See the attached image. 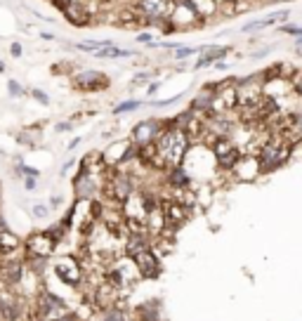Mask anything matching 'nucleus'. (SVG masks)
<instances>
[{
	"instance_id": "nucleus-40",
	"label": "nucleus",
	"mask_w": 302,
	"mask_h": 321,
	"mask_svg": "<svg viewBox=\"0 0 302 321\" xmlns=\"http://www.w3.org/2000/svg\"><path fill=\"white\" fill-rule=\"evenodd\" d=\"M41 38L43 41H55V33H45V31H41Z\"/></svg>"
},
{
	"instance_id": "nucleus-20",
	"label": "nucleus",
	"mask_w": 302,
	"mask_h": 321,
	"mask_svg": "<svg viewBox=\"0 0 302 321\" xmlns=\"http://www.w3.org/2000/svg\"><path fill=\"white\" fill-rule=\"evenodd\" d=\"M184 3L192 7L194 12L199 14V17L206 21V24L213 19V17H217V14H220V3H217V0H184Z\"/></svg>"
},
{
	"instance_id": "nucleus-1",
	"label": "nucleus",
	"mask_w": 302,
	"mask_h": 321,
	"mask_svg": "<svg viewBox=\"0 0 302 321\" xmlns=\"http://www.w3.org/2000/svg\"><path fill=\"white\" fill-rule=\"evenodd\" d=\"M189 147L192 144L182 128H163V132L156 139V172H165L170 168L182 165Z\"/></svg>"
},
{
	"instance_id": "nucleus-36",
	"label": "nucleus",
	"mask_w": 302,
	"mask_h": 321,
	"mask_svg": "<svg viewBox=\"0 0 302 321\" xmlns=\"http://www.w3.org/2000/svg\"><path fill=\"white\" fill-rule=\"evenodd\" d=\"M24 187H26V192H33L35 189V177H24Z\"/></svg>"
},
{
	"instance_id": "nucleus-10",
	"label": "nucleus",
	"mask_w": 302,
	"mask_h": 321,
	"mask_svg": "<svg viewBox=\"0 0 302 321\" xmlns=\"http://www.w3.org/2000/svg\"><path fill=\"white\" fill-rule=\"evenodd\" d=\"M170 21L177 26V31H189V28H203L206 26V21L201 19L199 14L194 12L184 0H177V3H175V10H172V14H170Z\"/></svg>"
},
{
	"instance_id": "nucleus-2",
	"label": "nucleus",
	"mask_w": 302,
	"mask_h": 321,
	"mask_svg": "<svg viewBox=\"0 0 302 321\" xmlns=\"http://www.w3.org/2000/svg\"><path fill=\"white\" fill-rule=\"evenodd\" d=\"M293 149H295L293 144H288L286 139L274 135L260 149V154H257L262 172H274V170H279L281 165H286L290 161V156H293Z\"/></svg>"
},
{
	"instance_id": "nucleus-25",
	"label": "nucleus",
	"mask_w": 302,
	"mask_h": 321,
	"mask_svg": "<svg viewBox=\"0 0 302 321\" xmlns=\"http://www.w3.org/2000/svg\"><path fill=\"white\" fill-rule=\"evenodd\" d=\"M50 212H52V208H50V205H45V203H35L33 208H31V215H33L35 220H48Z\"/></svg>"
},
{
	"instance_id": "nucleus-21",
	"label": "nucleus",
	"mask_w": 302,
	"mask_h": 321,
	"mask_svg": "<svg viewBox=\"0 0 302 321\" xmlns=\"http://www.w3.org/2000/svg\"><path fill=\"white\" fill-rule=\"evenodd\" d=\"M102 321H137V312H132L130 307H125L123 300H118L102 312Z\"/></svg>"
},
{
	"instance_id": "nucleus-41",
	"label": "nucleus",
	"mask_w": 302,
	"mask_h": 321,
	"mask_svg": "<svg viewBox=\"0 0 302 321\" xmlns=\"http://www.w3.org/2000/svg\"><path fill=\"white\" fill-rule=\"evenodd\" d=\"M293 48H302V35H297V38H293Z\"/></svg>"
},
{
	"instance_id": "nucleus-15",
	"label": "nucleus",
	"mask_w": 302,
	"mask_h": 321,
	"mask_svg": "<svg viewBox=\"0 0 302 321\" xmlns=\"http://www.w3.org/2000/svg\"><path fill=\"white\" fill-rule=\"evenodd\" d=\"M232 175H234V180H239V182H250V180H255L257 175H262V168H260L257 156H248V154H243L239 163L234 165Z\"/></svg>"
},
{
	"instance_id": "nucleus-5",
	"label": "nucleus",
	"mask_w": 302,
	"mask_h": 321,
	"mask_svg": "<svg viewBox=\"0 0 302 321\" xmlns=\"http://www.w3.org/2000/svg\"><path fill=\"white\" fill-rule=\"evenodd\" d=\"M128 3L142 14V19L151 26L158 19H170L177 0H128Z\"/></svg>"
},
{
	"instance_id": "nucleus-42",
	"label": "nucleus",
	"mask_w": 302,
	"mask_h": 321,
	"mask_svg": "<svg viewBox=\"0 0 302 321\" xmlns=\"http://www.w3.org/2000/svg\"><path fill=\"white\" fill-rule=\"evenodd\" d=\"M156 90H158V83H151V85H149V90H146V92H149V95H154Z\"/></svg>"
},
{
	"instance_id": "nucleus-6",
	"label": "nucleus",
	"mask_w": 302,
	"mask_h": 321,
	"mask_svg": "<svg viewBox=\"0 0 302 321\" xmlns=\"http://www.w3.org/2000/svg\"><path fill=\"white\" fill-rule=\"evenodd\" d=\"M59 246L52 236H50L45 229H38V232H31L24 241V258H43L48 260L55 255V248Z\"/></svg>"
},
{
	"instance_id": "nucleus-19",
	"label": "nucleus",
	"mask_w": 302,
	"mask_h": 321,
	"mask_svg": "<svg viewBox=\"0 0 302 321\" xmlns=\"http://www.w3.org/2000/svg\"><path fill=\"white\" fill-rule=\"evenodd\" d=\"M290 17V10H276V12L267 14L265 19H257V21H250V24H246V26H241V31L243 33H257V31H265V28H272V26H279L281 21H286Z\"/></svg>"
},
{
	"instance_id": "nucleus-45",
	"label": "nucleus",
	"mask_w": 302,
	"mask_h": 321,
	"mask_svg": "<svg viewBox=\"0 0 302 321\" xmlns=\"http://www.w3.org/2000/svg\"><path fill=\"white\" fill-rule=\"evenodd\" d=\"M0 71H5V64H3V62H0Z\"/></svg>"
},
{
	"instance_id": "nucleus-24",
	"label": "nucleus",
	"mask_w": 302,
	"mask_h": 321,
	"mask_svg": "<svg viewBox=\"0 0 302 321\" xmlns=\"http://www.w3.org/2000/svg\"><path fill=\"white\" fill-rule=\"evenodd\" d=\"M142 104H144L142 99H125V102H121L116 109H114V114H116V116H121V114H130V111H137Z\"/></svg>"
},
{
	"instance_id": "nucleus-44",
	"label": "nucleus",
	"mask_w": 302,
	"mask_h": 321,
	"mask_svg": "<svg viewBox=\"0 0 302 321\" xmlns=\"http://www.w3.org/2000/svg\"><path fill=\"white\" fill-rule=\"evenodd\" d=\"M295 55H297V57H302V48H295Z\"/></svg>"
},
{
	"instance_id": "nucleus-29",
	"label": "nucleus",
	"mask_w": 302,
	"mask_h": 321,
	"mask_svg": "<svg viewBox=\"0 0 302 321\" xmlns=\"http://www.w3.org/2000/svg\"><path fill=\"white\" fill-rule=\"evenodd\" d=\"M213 64L215 62L208 55H199V59L194 62V68H196V71H201V68H208V66H213Z\"/></svg>"
},
{
	"instance_id": "nucleus-33",
	"label": "nucleus",
	"mask_w": 302,
	"mask_h": 321,
	"mask_svg": "<svg viewBox=\"0 0 302 321\" xmlns=\"http://www.w3.org/2000/svg\"><path fill=\"white\" fill-rule=\"evenodd\" d=\"M151 74L149 71H139L137 76H135V81H132V85H144V83H149Z\"/></svg>"
},
{
	"instance_id": "nucleus-46",
	"label": "nucleus",
	"mask_w": 302,
	"mask_h": 321,
	"mask_svg": "<svg viewBox=\"0 0 302 321\" xmlns=\"http://www.w3.org/2000/svg\"><path fill=\"white\" fill-rule=\"evenodd\" d=\"M81 321H85V319H81Z\"/></svg>"
},
{
	"instance_id": "nucleus-31",
	"label": "nucleus",
	"mask_w": 302,
	"mask_h": 321,
	"mask_svg": "<svg viewBox=\"0 0 302 321\" xmlns=\"http://www.w3.org/2000/svg\"><path fill=\"white\" fill-rule=\"evenodd\" d=\"M28 92H31V95L35 97V102H41L43 106H48V104H50V97L45 95L43 90H38V88H31V90H28Z\"/></svg>"
},
{
	"instance_id": "nucleus-17",
	"label": "nucleus",
	"mask_w": 302,
	"mask_h": 321,
	"mask_svg": "<svg viewBox=\"0 0 302 321\" xmlns=\"http://www.w3.org/2000/svg\"><path fill=\"white\" fill-rule=\"evenodd\" d=\"M24 258V241L10 229H0V260Z\"/></svg>"
},
{
	"instance_id": "nucleus-13",
	"label": "nucleus",
	"mask_w": 302,
	"mask_h": 321,
	"mask_svg": "<svg viewBox=\"0 0 302 321\" xmlns=\"http://www.w3.org/2000/svg\"><path fill=\"white\" fill-rule=\"evenodd\" d=\"M161 132H163V121H156V118H146V121L137 123V125H135V130H132V144L142 147V144L156 142Z\"/></svg>"
},
{
	"instance_id": "nucleus-7",
	"label": "nucleus",
	"mask_w": 302,
	"mask_h": 321,
	"mask_svg": "<svg viewBox=\"0 0 302 321\" xmlns=\"http://www.w3.org/2000/svg\"><path fill=\"white\" fill-rule=\"evenodd\" d=\"M71 83L78 92H85V95H92V92H102L111 85L109 76L102 74V71H95V68H81L71 76Z\"/></svg>"
},
{
	"instance_id": "nucleus-43",
	"label": "nucleus",
	"mask_w": 302,
	"mask_h": 321,
	"mask_svg": "<svg viewBox=\"0 0 302 321\" xmlns=\"http://www.w3.org/2000/svg\"><path fill=\"white\" fill-rule=\"evenodd\" d=\"M217 3H220V5H226V3H234V0H217Z\"/></svg>"
},
{
	"instance_id": "nucleus-11",
	"label": "nucleus",
	"mask_w": 302,
	"mask_h": 321,
	"mask_svg": "<svg viewBox=\"0 0 302 321\" xmlns=\"http://www.w3.org/2000/svg\"><path fill=\"white\" fill-rule=\"evenodd\" d=\"M102 185H104V177L85 175V172H76L73 175L76 198H99L102 196Z\"/></svg>"
},
{
	"instance_id": "nucleus-14",
	"label": "nucleus",
	"mask_w": 302,
	"mask_h": 321,
	"mask_svg": "<svg viewBox=\"0 0 302 321\" xmlns=\"http://www.w3.org/2000/svg\"><path fill=\"white\" fill-rule=\"evenodd\" d=\"M135 265H137L139 279H158L161 276V258H158L154 251H144V253L135 255Z\"/></svg>"
},
{
	"instance_id": "nucleus-18",
	"label": "nucleus",
	"mask_w": 302,
	"mask_h": 321,
	"mask_svg": "<svg viewBox=\"0 0 302 321\" xmlns=\"http://www.w3.org/2000/svg\"><path fill=\"white\" fill-rule=\"evenodd\" d=\"M151 248V234L149 232H137V234H128L123 241V255L135 258V255L144 253Z\"/></svg>"
},
{
	"instance_id": "nucleus-3",
	"label": "nucleus",
	"mask_w": 302,
	"mask_h": 321,
	"mask_svg": "<svg viewBox=\"0 0 302 321\" xmlns=\"http://www.w3.org/2000/svg\"><path fill=\"white\" fill-rule=\"evenodd\" d=\"M208 149L213 154L215 168L220 172H232L234 165L239 163L241 156H243V149L234 142L232 137H217V139H213V142L208 144Z\"/></svg>"
},
{
	"instance_id": "nucleus-32",
	"label": "nucleus",
	"mask_w": 302,
	"mask_h": 321,
	"mask_svg": "<svg viewBox=\"0 0 302 321\" xmlns=\"http://www.w3.org/2000/svg\"><path fill=\"white\" fill-rule=\"evenodd\" d=\"M269 52H272V45H265V48H260V50H253V52H250V59H262V57H267Z\"/></svg>"
},
{
	"instance_id": "nucleus-39",
	"label": "nucleus",
	"mask_w": 302,
	"mask_h": 321,
	"mask_svg": "<svg viewBox=\"0 0 302 321\" xmlns=\"http://www.w3.org/2000/svg\"><path fill=\"white\" fill-rule=\"evenodd\" d=\"M73 128V123H59L57 125V132H66V130Z\"/></svg>"
},
{
	"instance_id": "nucleus-8",
	"label": "nucleus",
	"mask_w": 302,
	"mask_h": 321,
	"mask_svg": "<svg viewBox=\"0 0 302 321\" xmlns=\"http://www.w3.org/2000/svg\"><path fill=\"white\" fill-rule=\"evenodd\" d=\"M161 210H163V218H165V227H172V229H177V227H182L184 222H189L194 215L192 205H186V203H182L177 198H170V196L161 198Z\"/></svg>"
},
{
	"instance_id": "nucleus-26",
	"label": "nucleus",
	"mask_w": 302,
	"mask_h": 321,
	"mask_svg": "<svg viewBox=\"0 0 302 321\" xmlns=\"http://www.w3.org/2000/svg\"><path fill=\"white\" fill-rule=\"evenodd\" d=\"M175 52V59H189V57H194V55H199V48H184V45H179L177 50H172Z\"/></svg>"
},
{
	"instance_id": "nucleus-12",
	"label": "nucleus",
	"mask_w": 302,
	"mask_h": 321,
	"mask_svg": "<svg viewBox=\"0 0 302 321\" xmlns=\"http://www.w3.org/2000/svg\"><path fill=\"white\" fill-rule=\"evenodd\" d=\"M62 17L73 28H85L92 24V14L88 12V7L81 0H66V5L62 7Z\"/></svg>"
},
{
	"instance_id": "nucleus-35",
	"label": "nucleus",
	"mask_w": 302,
	"mask_h": 321,
	"mask_svg": "<svg viewBox=\"0 0 302 321\" xmlns=\"http://www.w3.org/2000/svg\"><path fill=\"white\" fill-rule=\"evenodd\" d=\"M135 41H137L139 45H146V43H151V41H154V38H151V33H149V31H142V33H137V38H135Z\"/></svg>"
},
{
	"instance_id": "nucleus-38",
	"label": "nucleus",
	"mask_w": 302,
	"mask_h": 321,
	"mask_svg": "<svg viewBox=\"0 0 302 321\" xmlns=\"http://www.w3.org/2000/svg\"><path fill=\"white\" fill-rule=\"evenodd\" d=\"M295 92H297V95L302 97V74H300V76H297V78H295Z\"/></svg>"
},
{
	"instance_id": "nucleus-37",
	"label": "nucleus",
	"mask_w": 302,
	"mask_h": 321,
	"mask_svg": "<svg viewBox=\"0 0 302 321\" xmlns=\"http://www.w3.org/2000/svg\"><path fill=\"white\" fill-rule=\"evenodd\" d=\"M73 163H76V161H73V158H71V161H66V163L62 165V177H66V172H69L71 168H73Z\"/></svg>"
},
{
	"instance_id": "nucleus-22",
	"label": "nucleus",
	"mask_w": 302,
	"mask_h": 321,
	"mask_svg": "<svg viewBox=\"0 0 302 321\" xmlns=\"http://www.w3.org/2000/svg\"><path fill=\"white\" fill-rule=\"evenodd\" d=\"M92 57L97 59H121V57H137L135 50H128V48H116V45H109V48H102V50H95Z\"/></svg>"
},
{
	"instance_id": "nucleus-30",
	"label": "nucleus",
	"mask_w": 302,
	"mask_h": 321,
	"mask_svg": "<svg viewBox=\"0 0 302 321\" xmlns=\"http://www.w3.org/2000/svg\"><path fill=\"white\" fill-rule=\"evenodd\" d=\"M179 97H184V95H175V97H168V99H154V102H151V106H158V109H163V106H170V104H175Z\"/></svg>"
},
{
	"instance_id": "nucleus-16",
	"label": "nucleus",
	"mask_w": 302,
	"mask_h": 321,
	"mask_svg": "<svg viewBox=\"0 0 302 321\" xmlns=\"http://www.w3.org/2000/svg\"><path fill=\"white\" fill-rule=\"evenodd\" d=\"M78 172H85V175H95V177H104L106 170H109V165L104 161V154L102 151H90L85 156L78 161Z\"/></svg>"
},
{
	"instance_id": "nucleus-4",
	"label": "nucleus",
	"mask_w": 302,
	"mask_h": 321,
	"mask_svg": "<svg viewBox=\"0 0 302 321\" xmlns=\"http://www.w3.org/2000/svg\"><path fill=\"white\" fill-rule=\"evenodd\" d=\"M52 272L57 274V279L66 283L71 288H78L85 279V272H83V262L78 260V255L71 253V255H62V258L55 260L52 265Z\"/></svg>"
},
{
	"instance_id": "nucleus-34",
	"label": "nucleus",
	"mask_w": 302,
	"mask_h": 321,
	"mask_svg": "<svg viewBox=\"0 0 302 321\" xmlns=\"http://www.w3.org/2000/svg\"><path fill=\"white\" fill-rule=\"evenodd\" d=\"M10 55H12L14 59H19V57L24 55V50H21L19 43H12V45H10Z\"/></svg>"
},
{
	"instance_id": "nucleus-27",
	"label": "nucleus",
	"mask_w": 302,
	"mask_h": 321,
	"mask_svg": "<svg viewBox=\"0 0 302 321\" xmlns=\"http://www.w3.org/2000/svg\"><path fill=\"white\" fill-rule=\"evenodd\" d=\"M279 31H281V33L293 35V38L302 35V26H297V24H279Z\"/></svg>"
},
{
	"instance_id": "nucleus-23",
	"label": "nucleus",
	"mask_w": 302,
	"mask_h": 321,
	"mask_svg": "<svg viewBox=\"0 0 302 321\" xmlns=\"http://www.w3.org/2000/svg\"><path fill=\"white\" fill-rule=\"evenodd\" d=\"M234 52L232 45H199V55H208L213 62L217 59H226Z\"/></svg>"
},
{
	"instance_id": "nucleus-28",
	"label": "nucleus",
	"mask_w": 302,
	"mask_h": 321,
	"mask_svg": "<svg viewBox=\"0 0 302 321\" xmlns=\"http://www.w3.org/2000/svg\"><path fill=\"white\" fill-rule=\"evenodd\" d=\"M7 90H10V97H21V95H24V88H21V85L14 81V78H10V81H7Z\"/></svg>"
},
{
	"instance_id": "nucleus-9",
	"label": "nucleus",
	"mask_w": 302,
	"mask_h": 321,
	"mask_svg": "<svg viewBox=\"0 0 302 321\" xmlns=\"http://www.w3.org/2000/svg\"><path fill=\"white\" fill-rule=\"evenodd\" d=\"M26 276V262L24 258H3L0 260V283L17 288Z\"/></svg>"
}]
</instances>
